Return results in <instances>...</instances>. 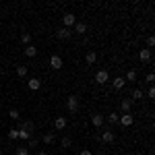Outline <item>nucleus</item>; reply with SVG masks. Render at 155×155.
Returning <instances> with one entry per match:
<instances>
[{
	"label": "nucleus",
	"instance_id": "nucleus-17",
	"mask_svg": "<svg viewBox=\"0 0 155 155\" xmlns=\"http://www.w3.org/2000/svg\"><path fill=\"white\" fill-rule=\"evenodd\" d=\"M74 31H77L79 35H83L85 31H87V25L85 23H74Z\"/></svg>",
	"mask_w": 155,
	"mask_h": 155
},
{
	"label": "nucleus",
	"instance_id": "nucleus-6",
	"mask_svg": "<svg viewBox=\"0 0 155 155\" xmlns=\"http://www.w3.org/2000/svg\"><path fill=\"white\" fill-rule=\"evenodd\" d=\"M54 126H56V130H64L66 128V118L64 116H58V118L54 120Z\"/></svg>",
	"mask_w": 155,
	"mask_h": 155
},
{
	"label": "nucleus",
	"instance_id": "nucleus-35",
	"mask_svg": "<svg viewBox=\"0 0 155 155\" xmlns=\"http://www.w3.org/2000/svg\"><path fill=\"white\" fill-rule=\"evenodd\" d=\"M0 155H2V151H0Z\"/></svg>",
	"mask_w": 155,
	"mask_h": 155
},
{
	"label": "nucleus",
	"instance_id": "nucleus-7",
	"mask_svg": "<svg viewBox=\"0 0 155 155\" xmlns=\"http://www.w3.org/2000/svg\"><path fill=\"white\" fill-rule=\"evenodd\" d=\"M118 122L122 124V126H130L132 122H134V118H132L130 114H124V116H120V118H118Z\"/></svg>",
	"mask_w": 155,
	"mask_h": 155
},
{
	"label": "nucleus",
	"instance_id": "nucleus-13",
	"mask_svg": "<svg viewBox=\"0 0 155 155\" xmlns=\"http://www.w3.org/2000/svg\"><path fill=\"white\" fill-rule=\"evenodd\" d=\"M35 54H37V48H35V46H31V44H29V46L25 48V56H29V58H33Z\"/></svg>",
	"mask_w": 155,
	"mask_h": 155
},
{
	"label": "nucleus",
	"instance_id": "nucleus-15",
	"mask_svg": "<svg viewBox=\"0 0 155 155\" xmlns=\"http://www.w3.org/2000/svg\"><path fill=\"white\" fill-rule=\"evenodd\" d=\"M85 60H87V64H93V62L97 60V54L93 52V50H91V52H87V56H85Z\"/></svg>",
	"mask_w": 155,
	"mask_h": 155
},
{
	"label": "nucleus",
	"instance_id": "nucleus-21",
	"mask_svg": "<svg viewBox=\"0 0 155 155\" xmlns=\"http://www.w3.org/2000/svg\"><path fill=\"white\" fill-rule=\"evenodd\" d=\"M60 145H62L64 149H68V147H71V145H72V139H71V137H64V139L60 141Z\"/></svg>",
	"mask_w": 155,
	"mask_h": 155
},
{
	"label": "nucleus",
	"instance_id": "nucleus-2",
	"mask_svg": "<svg viewBox=\"0 0 155 155\" xmlns=\"http://www.w3.org/2000/svg\"><path fill=\"white\" fill-rule=\"evenodd\" d=\"M50 66H52L54 71H60V68H62V58H60L58 54H54V56L50 58Z\"/></svg>",
	"mask_w": 155,
	"mask_h": 155
},
{
	"label": "nucleus",
	"instance_id": "nucleus-33",
	"mask_svg": "<svg viewBox=\"0 0 155 155\" xmlns=\"http://www.w3.org/2000/svg\"><path fill=\"white\" fill-rule=\"evenodd\" d=\"M81 155H93V153H91L89 149H83V151H81Z\"/></svg>",
	"mask_w": 155,
	"mask_h": 155
},
{
	"label": "nucleus",
	"instance_id": "nucleus-8",
	"mask_svg": "<svg viewBox=\"0 0 155 155\" xmlns=\"http://www.w3.org/2000/svg\"><path fill=\"white\" fill-rule=\"evenodd\" d=\"M56 35H58V39H68V37H71V29H66V27H60L58 31H56Z\"/></svg>",
	"mask_w": 155,
	"mask_h": 155
},
{
	"label": "nucleus",
	"instance_id": "nucleus-20",
	"mask_svg": "<svg viewBox=\"0 0 155 155\" xmlns=\"http://www.w3.org/2000/svg\"><path fill=\"white\" fill-rule=\"evenodd\" d=\"M21 130L31 132V130H33V122H29V120H27V122H23V124H21Z\"/></svg>",
	"mask_w": 155,
	"mask_h": 155
},
{
	"label": "nucleus",
	"instance_id": "nucleus-29",
	"mask_svg": "<svg viewBox=\"0 0 155 155\" xmlns=\"http://www.w3.org/2000/svg\"><path fill=\"white\" fill-rule=\"evenodd\" d=\"M147 46H149V48H153V46H155V37H153V35L147 39Z\"/></svg>",
	"mask_w": 155,
	"mask_h": 155
},
{
	"label": "nucleus",
	"instance_id": "nucleus-10",
	"mask_svg": "<svg viewBox=\"0 0 155 155\" xmlns=\"http://www.w3.org/2000/svg\"><path fill=\"white\" fill-rule=\"evenodd\" d=\"M27 85H29V89H31V91H37V89L41 87V81H39V79H29Z\"/></svg>",
	"mask_w": 155,
	"mask_h": 155
},
{
	"label": "nucleus",
	"instance_id": "nucleus-30",
	"mask_svg": "<svg viewBox=\"0 0 155 155\" xmlns=\"http://www.w3.org/2000/svg\"><path fill=\"white\" fill-rule=\"evenodd\" d=\"M155 81V74L153 72H149V74H147V83H153Z\"/></svg>",
	"mask_w": 155,
	"mask_h": 155
},
{
	"label": "nucleus",
	"instance_id": "nucleus-19",
	"mask_svg": "<svg viewBox=\"0 0 155 155\" xmlns=\"http://www.w3.org/2000/svg\"><path fill=\"white\" fill-rule=\"evenodd\" d=\"M27 71H29V68L23 66V64H19V66H17V74H19V77H27Z\"/></svg>",
	"mask_w": 155,
	"mask_h": 155
},
{
	"label": "nucleus",
	"instance_id": "nucleus-16",
	"mask_svg": "<svg viewBox=\"0 0 155 155\" xmlns=\"http://www.w3.org/2000/svg\"><path fill=\"white\" fill-rule=\"evenodd\" d=\"M120 106H122V110L128 114V112H130V107H132V99H122V104H120Z\"/></svg>",
	"mask_w": 155,
	"mask_h": 155
},
{
	"label": "nucleus",
	"instance_id": "nucleus-3",
	"mask_svg": "<svg viewBox=\"0 0 155 155\" xmlns=\"http://www.w3.org/2000/svg\"><path fill=\"white\" fill-rule=\"evenodd\" d=\"M107 79H110V74H107V71H97L95 74V83H107Z\"/></svg>",
	"mask_w": 155,
	"mask_h": 155
},
{
	"label": "nucleus",
	"instance_id": "nucleus-9",
	"mask_svg": "<svg viewBox=\"0 0 155 155\" xmlns=\"http://www.w3.org/2000/svg\"><path fill=\"white\" fill-rule=\"evenodd\" d=\"M101 141H104V143H112V141H114V132L110 130V128L104 130V132H101Z\"/></svg>",
	"mask_w": 155,
	"mask_h": 155
},
{
	"label": "nucleus",
	"instance_id": "nucleus-12",
	"mask_svg": "<svg viewBox=\"0 0 155 155\" xmlns=\"http://www.w3.org/2000/svg\"><path fill=\"white\" fill-rule=\"evenodd\" d=\"M112 85H114V89H122V87L126 85V81H124V77H116Z\"/></svg>",
	"mask_w": 155,
	"mask_h": 155
},
{
	"label": "nucleus",
	"instance_id": "nucleus-24",
	"mask_svg": "<svg viewBox=\"0 0 155 155\" xmlns=\"http://www.w3.org/2000/svg\"><path fill=\"white\" fill-rule=\"evenodd\" d=\"M8 139H11V141L19 139V130H17V128H11V130H8Z\"/></svg>",
	"mask_w": 155,
	"mask_h": 155
},
{
	"label": "nucleus",
	"instance_id": "nucleus-14",
	"mask_svg": "<svg viewBox=\"0 0 155 155\" xmlns=\"http://www.w3.org/2000/svg\"><path fill=\"white\" fill-rule=\"evenodd\" d=\"M54 141H56V134H54V132H46V134H44V143L46 145H52Z\"/></svg>",
	"mask_w": 155,
	"mask_h": 155
},
{
	"label": "nucleus",
	"instance_id": "nucleus-11",
	"mask_svg": "<svg viewBox=\"0 0 155 155\" xmlns=\"http://www.w3.org/2000/svg\"><path fill=\"white\" fill-rule=\"evenodd\" d=\"M139 58H141V62H149L151 60V50H141L139 52Z\"/></svg>",
	"mask_w": 155,
	"mask_h": 155
},
{
	"label": "nucleus",
	"instance_id": "nucleus-32",
	"mask_svg": "<svg viewBox=\"0 0 155 155\" xmlns=\"http://www.w3.org/2000/svg\"><path fill=\"white\" fill-rule=\"evenodd\" d=\"M37 145V139H29V147H35Z\"/></svg>",
	"mask_w": 155,
	"mask_h": 155
},
{
	"label": "nucleus",
	"instance_id": "nucleus-25",
	"mask_svg": "<svg viewBox=\"0 0 155 155\" xmlns=\"http://www.w3.org/2000/svg\"><path fill=\"white\" fill-rule=\"evenodd\" d=\"M132 99H143V89H134L132 91Z\"/></svg>",
	"mask_w": 155,
	"mask_h": 155
},
{
	"label": "nucleus",
	"instance_id": "nucleus-1",
	"mask_svg": "<svg viewBox=\"0 0 155 155\" xmlns=\"http://www.w3.org/2000/svg\"><path fill=\"white\" fill-rule=\"evenodd\" d=\"M66 107H68V112H72V114H74V112L79 110V99H77L74 95H71L68 99H66Z\"/></svg>",
	"mask_w": 155,
	"mask_h": 155
},
{
	"label": "nucleus",
	"instance_id": "nucleus-4",
	"mask_svg": "<svg viewBox=\"0 0 155 155\" xmlns=\"http://www.w3.org/2000/svg\"><path fill=\"white\" fill-rule=\"evenodd\" d=\"M62 21H64V27H66V29H68L71 25L77 23V19H74V15H72V12H66V15L62 17Z\"/></svg>",
	"mask_w": 155,
	"mask_h": 155
},
{
	"label": "nucleus",
	"instance_id": "nucleus-18",
	"mask_svg": "<svg viewBox=\"0 0 155 155\" xmlns=\"http://www.w3.org/2000/svg\"><path fill=\"white\" fill-rule=\"evenodd\" d=\"M17 130H19V139H21V141H27V139H31V132L21 130V128H17Z\"/></svg>",
	"mask_w": 155,
	"mask_h": 155
},
{
	"label": "nucleus",
	"instance_id": "nucleus-31",
	"mask_svg": "<svg viewBox=\"0 0 155 155\" xmlns=\"http://www.w3.org/2000/svg\"><path fill=\"white\" fill-rule=\"evenodd\" d=\"M149 97H151V99L155 97V89H153V87H149Z\"/></svg>",
	"mask_w": 155,
	"mask_h": 155
},
{
	"label": "nucleus",
	"instance_id": "nucleus-5",
	"mask_svg": "<svg viewBox=\"0 0 155 155\" xmlns=\"http://www.w3.org/2000/svg\"><path fill=\"white\" fill-rule=\"evenodd\" d=\"M91 122H93V126H95V128H101V126H104V122H106V118H104L101 114H95V116H91Z\"/></svg>",
	"mask_w": 155,
	"mask_h": 155
},
{
	"label": "nucleus",
	"instance_id": "nucleus-27",
	"mask_svg": "<svg viewBox=\"0 0 155 155\" xmlns=\"http://www.w3.org/2000/svg\"><path fill=\"white\" fill-rule=\"evenodd\" d=\"M17 155H29V151H27L25 147H19V149H17Z\"/></svg>",
	"mask_w": 155,
	"mask_h": 155
},
{
	"label": "nucleus",
	"instance_id": "nucleus-23",
	"mask_svg": "<svg viewBox=\"0 0 155 155\" xmlns=\"http://www.w3.org/2000/svg\"><path fill=\"white\" fill-rule=\"evenodd\" d=\"M21 41H23L25 46H29V41H31V33H21Z\"/></svg>",
	"mask_w": 155,
	"mask_h": 155
},
{
	"label": "nucleus",
	"instance_id": "nucleus-22",
	"mask_svg": "<svg viewBox=\"0 0 155 155\" xmlns=\"http://www.w3.org/2000/svg\"><path fill=\"white\" fill-rule=\"evenodd\" d=\"M124 81H130V83H132V81H137V71H128V72H126V79H124Z\"/></svg>",
	"mask_w": 155,
	"mask_h": 155
},
{
	"label": "nucleus",
	"instance_id": "nucleus-34",
	"mask_svg": "<svg viewBox=\"0 0 155 155\" xmlns=\"http://www.w3.org/2000/svg\"><path fill=\"white\" fill-rule=\"evenodd\" d=\"M37 155H48V153H46V151H39V153H37Z\"/></svg>",
	"mask_w": 155,
	"mask_h": 155
},
{
	"label": "nucleus",
	"instance_id": "nucleus-28",
	"mask_svg": "<svg viewBox=\"0 0 155 155\" xmlns=\"http://www.w3.org/2000/svg\"><path fill=\"white\" fill-rule=\"evenodd\" d=\"M8 116H11L12 120H19V112H17V110H11V114H8Z\"/></svg>",
	"mask_w": 155,
	"mask_h": 155
},
{
	"label": "nucleus",
	"instance_id": "nucleus-26",
	"mask_svg": "<svg viewBox=\"0 0 155 155\" xmlns=\"http://www.w3.org/2000/svg\"><path fill=\"white\" fill-rule=\"evenodd\" d=\"M118 114H110V116H107V120H110V124H116V122H118Z\"/></svg>",
	"mask_w": 155,
	"mask_h": 155
}]
</instances>
